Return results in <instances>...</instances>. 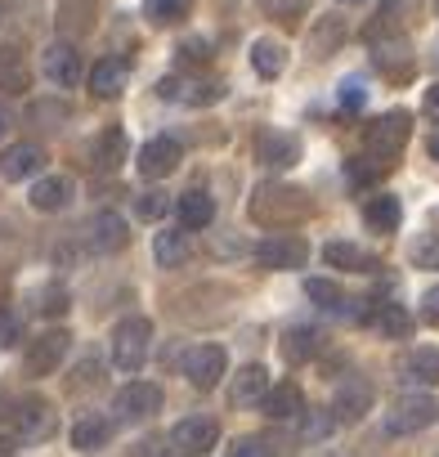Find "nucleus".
<instances>
[{"instance_id": "obj_33", "label": "nucleus", "mask_w": 439, "mask_h": 457, "mask_svg": "<svg viewBox=\"0 0 439 457\" xmlns=\"http://www.w3.org/2000/svg\"><path fill=\"white\" fill-rule=\"evenodd\" d=\"M121 157H126V135L108 126V130L95 139V166H99V170H117Z\"/></svg>"}, {"instance_id": "obj_28", "label": "nucleus", "mask_w": 439, "mask_h": 457, "mask_svg": "<svg viewBox=\"0 0 439 457\" xmlns=\"http://www.w3.org/2000/svg\"><path fill=\"white\" fill-rule=\"evenodd\" d=\"M323 261L336 265V270H345V274H368V270H377V261H372L363 247H354V243H327V247H323Z\"/></svg>"}, {"instance_id": "obj_22", "label": "nucleus", "mask_w": 439, "mask_h": 457, "mask_svg": "<svg viewBox=\"0 0 439 457\" xmlns=\"http://www.w3.org/2000/svg\"><path fill=\"white\" fill-rule=\"evenodd\" d=\"M399 215H403V206H399L394 193H372V197L363 202V220L377 228V234H394V228H399Z\"/></svg>"}, {"instance_id": "obj_50", "label": "nucleus", "mask_w": 439, "mask_h": 457, "mask_svg": "<svg viewBox=\"0 0 439 457\" xmlns=\"http://www.w3.org/2000/svg\"><path fill=\"white\" fill-rule=\"evenodd\" d=\"M0 417H14V408H10V395H5V386H0Z\"/></svg>"}, {"instance_id": "obj_35", "label": "nucleus", "mask_w": 439, "mask_h": 457, "mask_svg": "<svg viewBox=\"0 0 439 457\" xmlns=\"http://www.w3.org/2000/svg\"><path fill=\"white\" fill-rule=\"evenodd\" d=\"M32 305H37V314H46V319H63V314L72 310V301H68V287H63V283H46V287H37Z\"/></svg>"}, {"instance_id": "obj_30", "label": "nucleus", "mask_w": 439, "mask_h": 457, "mask_svg": "<svg viewBox=\"0 0 439 457\" xmlns=\"http://www.w3.org/2000/svg\"><path fill=\"white\" fill-rule=\"evenodd\" d=\"M68 193H72V184L68 179H59V175H41L37 184H32V206L37 211H59V206H68Z\"/></svg>"}, {"instance_id": "obj_53", "label": "nucleus", "mask_w": 439, "mask_h": 457, "mask_svg": "<svg viewBox=\"0 0 439 457\" xmlns=\"http://www.w3.org/2000/svg\"><path fill=\"white\" fill-rule=\"evenodd\" d=\"M345 5H363V0H345Z\"/></svg>"}, {"instance_id": "obj_10", "label": "nucleus", "mask_w": 439, "mask_h": 457, "mask_svg": "<svg viewBox=\"0 0 439 457\" xmlns=\"http://www.w3.org/2000/svg\"><path fill=\"white\" fill-rule=\"evenodd\" d=\"M305 261H310V243L301 234H278V238L256 243V265L265 270H301Z\"/></svg>"}, {"instance_id": "obj_26", "label": "nucleus", "mask_w": 439, "mask_h": 457, "mask_svg": "<svg viewBox=\"0 0 439 457\" xmlns=\"http://www.w3.org/2000/svg\"><path fill=\"white\" fill-rule=\"evenodd\" d=\"M403 377L412 386H439V350L435 345H417L408 359H403Z\"/></svg>"}, {"instance_id": "obj_11", "label": "nucleus", "mask_w": 439, "mask_h": 457, "mask_svg": "<svg viewBox=\"0 0 439 457\" xmlns=\"http://www.w3.org/2000/svg\"><path fill=\"white\" fill-rule=\"evenodd\" d=\"M220 444V426L215 417H184L170 426V448L175 453H188V457H202Z\"/></svg>"}, {"instance_id": "obj_52", "label": "nucleus", "mask_w": 439, "mask_h": 457, "mask_svg": "<svg viewBox=\"0 0 439 457\" xmlns=\"http://www.w3.org/2000/svg\"><path fill=\"white\" fill-rule=\"evenodd\" d=\"M430 157H435V162H439V135H435V139H430Z\"/></svg>"}, {"instance_id": "obj_14", "label": "nucleus", "mask_w": 439, "mask_h": 457, "mask_svg": "<svg viewBox=\"0 0 439 457\" xmlns=\"http://www.w3.org/2000/svg\"><path fill=\"white\" fill-rule=\"evenodd\" d=\"M265 395H269V368L265 363H247V368L234 372V386H229L234 408H261Z\"/></svg>"}, {"instance_id": "obj_23", "label": "nucleus", "mask_w": 439, "mask_h": 457, "mask_svg": "<svg viewBox=\"0 0 439 457\" xmlns=\"http://www.w3.org/2000/svg\"><path fill=\"white\" fill-rule=\"evenodd\" d=\"M175 215H179V228H184V234H188V228H206V224L215 220V202H211V193L193 188V193L179 197Z\"/></svg>"}, {"instance_id": "obj_12", "label": "nucleus", "mask_w": 439, "mask_h": 457, "mask_svg": "<svg viewBox=\"0 0 439 457\" xmlns=\"http://www.w3.org/2000/svg\"><path fill=\"white\" fill-rule=\"evenodd\" d=\"M41 72H46V81H54V86H77V81L86 77V59H81V50H77L72 41H54V46L41 54Z\"/></svg>"}, {"instance_id": "obj_44", "label": "nucleus", "mask_w": 439, "mask_h": 457, "mask_svg": "<svg viewBox=\"0 0 439 457\" xmlns=\"http://www.w3.org/2000/svg\"><path fill=\"white\" fill-rule=\"evenodd\" d=\"M135 211H139L144 220H162V215H166V197H162V193H144V197L135 202Z\"/></svg>"}, {"instance_id": "obj_45", "label": "nucleus", "mask_w": 439, "mask_h": 457, "mask_svg": "<svg viewBox=\"0 0 439 457\" xmlns=\"http://www.w3.org/2000/svg\"><path fill=\"white\" fill-rule=\"evenodd\" d=\"M229 457H269V448H265V439H238L229 448Z\"/></svg>"}, {"instance_id": "obj_40", "label": "nucleus", "mask_w": 439, "mask_h": 457, "mask_svg": "<svg viewBox=\"0 0 439 457\" xmlns=\"http://www.w3.org/2000/svg\"><path fill=\"white\" fill-rule=\"evenodd\" d=\"M261 5H265V14H269V19H278V23H292V19L305 10V0H261Z\"/></svg>"}, {"instance_id": "obj_15", "label": "nucleus", "mask_w": 439, "mask_h": 457, "mask_svg": "<svg viewBox=\"0 0 439 457\" xmlns=\"http://www.w3.org/2000/svg\"><path fill=\"white\" fill-rule=\"evenodd\" d=\"M41 166H46V153H41V144H10L5 153H0V175H5L10 184L41 175Z\"/></svg>"}, {"instance_id": "obj_46", "label": "nucleus", "mask_w": 439, "mask_h": 457, "mask_svg": "<svg viewBox=\"0 0 439 457\" xmlns=\"http://www.w3.org/2000/svg\"><path fill=\"white\" fill-rule=\"evenodd\" d=\"M341 104H345L350 112H359V108H363V86H359L354 77H350V81L341 86Z\"/></svg>"}, {"instance_id": "obj_31", "label": "nucleus", "mask_w": 439, "mask_h": 457, "mask_svg": "<svg viewBox=\"0 0 439 457\" xmlns=\"http://www.w3.org/2000/svg\"><path fill=\"white\" fill-rule=\"evenodd\" d=\"M372 323L381 328V337H394V341L412 337V314L403 305H394V301H381V310L372 314Z\"/></svg>"}, {"instance_id": "obj_3", "label": "nucleus", "mask_w": 439, "mask_h": 457, "mask_svg": "<svg viewBox=\"0 0 439 457\" xmlns=\"http://www.w3.org/2000/svg\"><path fill=\"white\" fill-rule=\"evenodd\" d=\"M148 345H153V323L148 319H121L112 328V368L117 372H139L144 359H148Z\"/></svg>"}, {"instance_id": "obj_47", "label": "nucleus", "mask_w": 439, "mask_h": 457, "mask_svg": "<svg viewBox=\"0 0 439 457\" xmlns=\"http://www.w3.org/2000/svg\"><path fill=\"white\" fill-rule=\"evenodd\" d=\"M421 314H426V323L439 328V287H430V292L421 296Z\"/></svg>"}, {"instance_id": "obj_20", "label": "nucleus", "mask_w": 439, "mask_h": 457, "mask_svg": "<svg viewBox=\"0 0 439 457\" xmlns=\"http://www.w3.org/2000/svg\"><path fill=\"white\" fill-rule=\"evenodd\" d=\"M261 412L274 417V421L301 417V412H305V395H301V386H296V381H278V386H269V395L261 399Z\"/></svg>"}, {"instance_id": "obj_39", "label": "nucleus", "mask_w": 439, "mask_h": 457, "mask_svg": "<svg viewBox=\"0 0 439 457\" xmlns=\"http://www.w3.org/2000/svg\"><path fill=\"white\" fill-rule=\"evenodd\" d=\"M385 170H390V166H381V162H359V157H354V162L345 166V175H350L354 184H377V179H381Z\"/></svg>"}, {"instance_id": "obj_1", "label": "nucleus", "mask_w": 439, "mask_h": 457, "mask_svg": "<svg viewBox=\"0 0 439 457\" xmlns=\"http://www.w3.org/2000/svg\"><path fill=\"white\" fill-rule=\"evenodd\" d=\"M252 220L265 224V228H283V224H296L305 215H314V197L305 188H292V184H261L252 193Z\"/></svg>"}, {"instance_id": "obj_51", "label": "nucleus", "mask_w": 439, "mask_h": 457, "mask_svg": "<svg viewBox=\"0 0 439 457\" xmlns=\"http://www.w3.org/2000/svg\"><path fill=\"white\" fill-rule=\"evenodd\" d=\"M14 453V439H5V435H0V457H10Z\"/></svg>"}, {"instance_id": "obj_25", "label": "nucleus", "mask_w": 439, "mask_h": 457, "mask_svg": "<svg viewBox=\"0 0 439 457\" xmlns=\"http://www.w3.org/2000/svg\"><path fill=\"white\" fill-rule=\"evenodd\" d=\"M108 435H112L108 417L86 412V417H77V426H72V448H77V453H99V448L108 444Z\"/></svg>"}, {"instance_id": "obj_48", "label": "nucleus", "mask_w": 439, "mask_h": 457, "mask_svg": "<svg viewBox=\"0 0 439 457\" xmlns=\"http://www.w3.org/2000/svg\"><path fill=\"white\" fill-rule=\"evenodd\" d=\"M421 108H426V117H435L439 121V81L426 90V99H421Z\"/></svg>"}, {"instance_id": "obj_49", "label": "nucleus", "mask_w": 439, "mask_h": 457, "mask_svg": "<svg viewBox=\"0 0 439 457\" xmlns=\"http://www.w3.org/2000/svg\"><path fill=\"white\" fill-rule=\"evenodd\" d=\"M10 126H14V112H10L5 104H0V139H5V135H10Z\"/></svg>"}, {"instance_id": "obj_32", "label": "nucleus", "mask_w": 439, "mask_h": 457, "mask_svg": "<svg viewBox=\"0 0 439 457\" xmlns=\"http://www.w3.org/2000/svg\"><path fill=\"white\" fill-rule=\"evenodd\" d=\"M314 350H319V332L314 328H287V337H283V359L287 363H305V359H314Z\"/></svg>"}, {"instance_id": "obj_42", "label": "nucleus", "mask_w": 439, "mask_h": 457, "mask_svg": "<svg viewBox=\"0 0 439 457\" xmlns=\"http://www.w3.org/2000/svg\"><path fill=\"white\" fill-rule=\"evenodd\" d=\"M332 426H336V412H327V408H323L319 417H310V421H305V439L314 444V439H323V435H332Z\"/></svg>"}, {"instance_id": "obj_8", "label": "nucleus", "mask_w": 439, "mask_h": 457, "mask_svg": "<svg viewBox=\"0 0 439 457\" xmlns=\"http://www.w3.org/2000/svg\"><path fill=\"white\" fill-rule=\"evenodd\" d=\"M157 408H162V386L157 381H130L112 399V417L117 421H148Z\"/></svg>"}, {"instance_id": "obj_43", "label": "nucleus", "mask_w": 439, "mask_h": 457, "mask_svg": "<svg viewBox=\"0 0 439 457\" xmlns=\"http://www.w3.org/2000/svg\"><path fill=\"white\" fill-rule=\"evenodd\" d=\"M19 337H23V323H19V314L0 310V345H19Z\"/></svg>"}, {"instance_id": "obj_9", "label": "nucleus", "mask_w": 439, "mask_h": 457, "mask_svg": "<svg viewBox=\"0 0 439 457\" xmlns=\"http://www.w3.org/2000/svg\"><path fill=\"white\" fill-rule=\"evenodd\" d=\"M14 426H19V439H28V444H46L54 430H59V412H54V403L50 399H23L19 408H14Z\"/></svg>"}, {"instance_id": "obj_17", "label": "nucleus", "mask_w": 439, "mask_h": 457, "mask_svg": "<svg viewBox=\"0 0 439 457\" xmlns=\"http://www.w3.org/2000/svg\"><path fill=\"white\" fill-rule=\"evenodd\" d=\"M179 144L175 139H148L144 148H139V170H144V179H162V175H170L175 166H179Z\"/></svg>"}, {"instance_id": "obj_13", "label": "nucleus", "mask_w": 439, "mask_h": 457, "mask_svg": "<svg viewBox=\"0 0 439 457\" xmlns=\"http://www.w3.org/2000/svg\"><path fill=\"white\" fill-rule=\"evenodd\" d=\"M157 95L166 104H188V108H211L220 99V86L215 81H202V77H162L157 81Z\"/></svg>"}, {"instance_id": "obj_27", "label": "nucleus", "mask_w": 439, "mask_h": 457, "mask_svg": "<svg viewBox=\"0 0 439 457\" xmlns=\"http://www.w3.org/2000/svg\"><path fill=\"white\" fill-rule=\"evenodd\" d=\"M32 86V68H28V59L19 54V50H0V90L5 95H23Z\"/></svg>"}, {"instance_id": "obj_36", "label": "nucleus", "mask_w": 439, "mask_h": 457, "mask_svg": "<svg viewBox=\"0 0 439 457\" xmlns=\"http://www.w3.org/2000/svg\"><path fill=\"white\" fill-rule=\"evenodd\" d=\"M305 296L314 301V305H323V310H345V292H341V283H332V278H310L305 283Z\"/></svg>"}, {"instance_id": "obj_5", "label": "nucleus", "mask_w": 439, "mask_h": 457, "mask_svg": "<svg viewBox=\"0 0 439 457\" xmlns=\"http://www.w3.org/2000/svg\"><path fill=\"white\" fill-rule=\"evenodd\" d=\"M68 350H72V337H68L63 328H50V332H41V337L28 345V354H23V372H28V377H50V372L63 368Z\"/></svg>"}, {"instance_id": "obj_2", "label": "nucleus", "mask_w": 439, "mask_h": 457, "mask_svg": "<svg viewBox=\"0 0 439 457\" xmlns=\"http://www.w3.org/2000/svg\"><path fill=\"white\" fill-rule=\"evenodd\" d=\"M408 135H412V117H408L403 108H394V112H381V117H372V121L363 126V153H368L372 162L390 166V162L403 153Z\"/></svg>"}, {"instance_id": "obj_41", "label": "nucleus", "mask_w": 439, "mask_h": 457, "mask_svg": "<svg viewBox=\"0 0 439 457\" xmlns=\"http://www.w3.org/2000/svg\"><path fill=\"white\" fill-rule=\"evenodd\" d=\"M175 54H179V63H206V59H211V46H206L202 37H193V41H184Z\"/></svg>"}, {"instance_id": "obj_16", "label": "nucleus", "mask_w": 439, "mask_h": 457, "mask_svg": "<svg viewBox=\"0 0 439 457\" xmlns=\"http://www.w3.org/2000/svg\"><path fill=\"white\" fill-rule=\"evenodd\" d=\"M126 81H130V63L126 59H99L95 68H90V95L95 99H117L121 90H126Z\"/></svg>"}, {"instance_id": "obj_34", "label": "nucleus", "mask_w": 439, "mask_h": 457, "mask_svg": "<svg viewBox=\"0 0 439 457\" xmlns=\"http://www.w3.org/2000/svg\"><path fill=\"white\" fill-rule=\"evenodd\" d=\"M283 63H287V54H283L278 41H256V46H252V68H256L265 81H274V77L283 72Z\"/></svg>"}, {"instance_id": "obj_24", "label": "nucleus", "mask_w": 439, "mask_h": 457, "mask_svg": "<svg viewBox=\"0 0 439 457\" xmlns=\"http://www.w3.org/2000/svg\"><path fill=\"white\" fill-rule=\"evenodd\" d=\"M372 63L385 72V77H408L412 72V54L408 46L394 37V41H372Z\"/></svg>"}, {"instance_id": "obj_6", "label": "nucleus", "mask_w": 439, "mask_h": 457, "mask_svg": "<svg viewBox=\"0 0 439 457\" xmlns=\"http://www.w3.org/2000/svg\"><path fill=\"white\" fill-rule=\"evenodd\" d=\"M252 153H256V162L261 166H269V170H287V166H296L301 162V139L292 135V130H256V139H252Z\"/></svg>"}, {"instance_id": "obj_38", "label": "nucleus", "mask_w": 439, "mask_h": 457, "mask_svg": "<svg viewBox=\"0 0 439 457\" xmlns=\"http://www.w3.org/2000/svg\"><path fill=\"white\" fill-rule=\"evenodd\" d=\"M412 265H417V270H435V274H439V238H435V234H426V238H417V243H412Z\"/></svg>"}, {"instance_id": "obj_21", "label": "nucleus", "mask_w": 439, "mask_h": 457, "mask_svg": "<svg viewBox=\"0 0 439 457\" xmlns=\"http://www.w3.org/2000/svg\"><path fill=\"white\" fill-rule=\"evenodd\" d=\"M95 14H99V0H63V5H59V32H63V41L86 37L95 28Z\"/></svg>"}, {"instance_id": "obj_7", "label": "nucleus", "mask_w": 439, "mask_h": 457, "mask_svg": "<svg viewBox=\"0 0 439 457\" xmlns=\"http://www.w3.org/2000/svg\"><path fill=\"white\" fill-rule=\"evenodd\" d=\"M225 372H229L225 345H193V350H184V377H188L197 390H215Z\"/></svg>"}, {"instance_id": "obj_29", "label": "nucleus", "mask_w": 439, "mask_h": 457, "mask_svg": "<svg viewBox=\"0 0 439 457\" xmlns=\"http://www.w3.org/2000/svg\"><path fill=\"white\" fill-rule=\"evenodd\" d=\"M153 256H157L162 270L184 265V256H188V234H184V228H162V234L153 238Z\"/></svg>"}, {"instance_id": "obj_37", "label": "nucleus", "mask_w": 439, "mask_h": 457, "mask_svg": "<svg viewBox=\"0 0 439 457\" xmlns=\"http://www.w3.org/2000/svg\"><path fill=\"white\" fill-rule=\"evenodd\" d=\"M188 14V0H144V19L157 28H170Z\"/></svg>"}, {"instance_id": "obj_19", "label": "nucleus", "mask_w": 439, "mask_h": 457, "mask_svg": "<svg viewBox=\"0 0 439 457\" xmlns=\"http://www.w3.org/2000/svg\"><path fill=\"white\" fill-rule=\"evenodd\" d=\"M126 220L117 215V211H99L95 220H90V247L99 252V256H112V252H121L126 247Z\"/></svg>"}, {"instance_id": "obj_18", "label": "nucleus", "mask_w": 439, "mask_h": 457, "mask_svg": "<svg viewBox=\"0 0 439 457\" xmlns=\"http://www.w3.org/2000/svg\"><path fill=\"white\" fill-rule=\"evenodd\" d=\"M368 408H372V386H368L363 377H350V381L336 386V399H332L336 421H359Z\"/></svg>"}, {"instance_id": "obj_4", "label": "nucleus", "mask_w": 439, "mask_h": 457, "mask_svg": "<svg viewBox=\"0 0 439 457\" xmlns=\"http://www.w3.org/2000/svg\"><path fill=\"white\" fill-rule=\"evenodd\" d=\"M435 421H439V399H430V395H399L390 417H385V430L390 435H417V430H426Z\"/></svg>"}]
</instances>
